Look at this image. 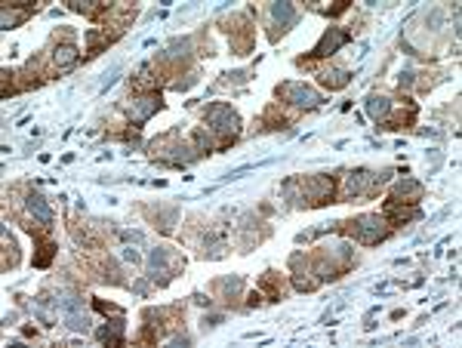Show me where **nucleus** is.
Here are the masks:
<instances>
[{
    "label": "nucleus",
    "mask_w": 462,
    "mask_h": 348,
    "mask_svg": "<svg viewBox=\"0 0 462 348\" xmlns=\"http://www.w3.org/2000/svg\"><path fill=\"white\" fill-rule=\"evenodd\" d=\"M207 123H210V130H216V133L225 136L222 145H228V139L241 130V117H237V111H231V105H222V102H216V105L207 108Z\"/></svg>",
    "instance_id": "obj_2"
},
{
    "label": "nucleus",
    "mask_w": 462,
    "mask_h": 348,
    "mask_svg": "<svg viewBox=\"0 0 462 348\" xmlns=\"http://www.w3.org/2000/svg\"><path fill=\"white\" fill-rule=\"evenodd\" d=\"M345 225H348V232L361 240V244H379V240H385L388 232H392V228H388V222L379 219V216H373V213L358 216V219L345 222Z\"/></svg>",
    "instance_id": "obj_1"
},
{
    "label": "nucleus",
    "mask_w": 462,
    "mask_h": 348,
    "mask_svg": "<svg viewBox=\"0 0 462 348\" xmlns=\"http://www.w3.org/2000/svg\"><path fill=\"white\" fill-rule=\"evenodd\" d=\"M388 108H392V105H388V99H382V96H370L367 99V111H370V117H376V121L385 117Z\"/></svg>",
    "instance_id": "obj_16"
},
{
    "label": "nucleus",
    "mask_w": 462,
    "mask_h": 348,
    "mask_svg": "<svg viewBox=\"0 0 462 348\" xmlns=\"http://www.w3.org/2000/svg\"><path fill=\"white\" fill-rule=\"evenodd\" d=\"M385 176H376V173H367V170H358L345 179V198H358V194H373L376 188L382 185Z\"/></svg>",
    "instance_id": "obj_4"
},
{
    "label": "nucleus",
    "mask_w": 462,
    "mask_h": 348,
    "mask_svg": "<svg viewBox=\"0 0 462 348\" xmlns=\"http://www.w3.org/2000/svg\"><path fill=\"white\" fill-rule=\"evenodd\" d=\"M416 207H404L401 201H388L385 203V222L388 225H404V222H410V219H416Z\"/></svg>",
    "instance_id": "obj_9"
},
{
    "label": "nucleus",
    "mask_w": 462,
    "mask_h": 348,
    "mask_svg": "<svg viewBox=\"0 0 462 348\" xmlns=\"http://www.w3.org/2000/svg\"><path fill=\"white\" fill-rule=\"evenodd\" d=\"M154 111H161V96H142L127 105V114L133 117V123H145Z\"/></svg>",
    "instance_id": "obj_7"
},
{
    "label": "nucleus",
    "mask_w": 462,
    "mask_h": 348,
    "mask_svg": "<svg viewBox=\"0 0 462 348\" xmlns=\"http://www.w3.org/2000/svg\"><path fill=\"white\" fill-rule=\"evenodd\" d=\"M222 290L228 293V296H237V293H241V278H231V280H222Z\"/></svg>",
    "instance_id": "obj_18"
},
{
    "label": "nucleus",
    "mask_w": 462,
    "mask_h": 348,
    "mask_svg": "<svg viewBox=\"0 0 462 348\" xmlns=\"http://www.w3.org/2000/svg\"><path fill=\"white\" fill-rule=\"evenodd\" d=\"M74 62H77V50L71 43H62V47H56V52H52V65L59 71H68Z\"/></svg>",
    "instance_id": "obj_13"
},
{
    "label": "nucleus",
    "mask_w": 462,
    "mask_h": 348,
    "mask_svg": "<svg viewBox=\"0 0 462 348\" xmlns=\"http://www.w3.org/2000/svg\"><path fill=\"white\" fill-rule=\"evenodd\" d=\"M176 265L170 262V253L167 249H151V259H148V278L154 280V284H170V278H173Z\"/></svg>",
    "instance_id": "obj_5"
},
{
    "label": "nucleus",
    "mask_w": 462,
    "mask_h": 348,
    "mask_svg": "<svg viewBox=\"0 0 462 348\" xmlns=\"http://www.w3.org/2000/svg\"><path fill=\"white\" fill-rule=\"evenodd\" d=\"M302 192H305V198L312 203H327L333 198V179L330 176H308L302 182Z\"/></svg>",
    "instance_id": "obj_6"
},
{
    "label": "nucleus",
    "mask_w": 462,
    "mask_h": 348,
    "mask_svg": "<svg viewBox=\"0 0 462 348\" xmlns=\"http://www.w3.org/2000/svg\"><path fill=\"white\" fill-rule=\"evenodd\" d=\"M401 198H413V203H416L422 198V185L419 182H410V179L398 182V188H394V201H401Z\"/></svg>",
    "instance_id": "obj_14"
},
{
    "label": "nucleus",
    "mask_w": 462,
    "mask_h": 348,
    "mask_svg": "<svg viewBox=\"0 0 462 348\" xmlns=\"http://www.w3.org/2000/svg\"><path fill=\"white\" fill-rule=\"evenodd\" d=\"M272 19H274V25L281 31H287V28H293L296 25V10H293V3H272Z\"/></svg>",
    "instance_id": "obj_11"
},
{
    "label": "nucleus",
    "mask_w": 462,
    "mask_h": 348,
    "mask_svg": "<svg viewBox=\"0 0 462 348\" xmlns=\"http://www.w3.org/2000/svg\"><path fill=\"white\" fill-rule=\"evenodd\" d=\"M342 43H348V31H342V28H330L327 34L318 41V47L312 50V56L314 59H323V56H333L336 50L342 47Z\"/></svg>",
    "instance_id": "obj_8"
},
{
    "label": "nucleus",
    "mask_w": 462,
    "mask_h": 348,
    "mask_svg": "<svg viewBox=\"0 0 462 348\" xmlns=\"http://www.w3.org/2000/svg\"><path fill=\"white\" fill-rule=\"evenodd\" d=\"M277 96L293 105H302V108H314V105H321V93L312 87H305V83H283V87H277Z\"/></svg>",
    "instance_id": "obj_3"
},
{
    "label": "nucleus",
    "mask_w": 462,
    "mask_h": 348,
    "mask_svg": "<svg viewBox=\"0 0 462 348\" xmlns=\"http://www.w3.org/2000/svg\"><path fill=\"white\" fill-rule=\"evenodd\" d=\"M28 213L34 216V222H41V225H52V209H50L43 194H28Z\"/></svg>",
    "instance_id": "obj_10"
},
{
    "label": "nucleus",
    "mask_w": 462,
    "mask_h": 348,
    "mask_svg": "<svg viewBox=\"0 0 462 348\" xmlns=\"http://www.w3.org/2000/svg\"><path fill=\"white\" fill-rule=\"evenodd\" d=\"M71 10H74V12H83V16H99V12L108 10V3H96V0H87V3H81V0H71Z\"/></svg>",
    "instance_id": "obj_15"
},
{
    "label": "nucleus",
    "mask_w": 462,
    "mask_h": 348,
    "mask_svg": "<svg viewBox=\"0 0 462 348\" xmlns=\"http://www.w3.org/2000/svg\"><path fill=\"white\" fill-rule=\"evenodd\" d=\"M52 249H56V247H52L50 240H43V244H41V253H37V259H34V265H50Z\"/></svg>",
    "instance_id": "obj_17"
},
{
    "label": "nucleus",
    "mask_w": 462,
    "mask_h": 348,
    "mask_svg": "<svg viewBox=\"0 0 462 348\" xmlns=\"http://www.w3.org/2000/svg\"><path fill=\"white\" fill-rule=\"evenodd\" d=\"M318 77H321L323 87H330V90H342L348 81H352V74H348L345 68H323Z\"/></svg>",
    "instance_id": "obj_12"
}]
</instances>
